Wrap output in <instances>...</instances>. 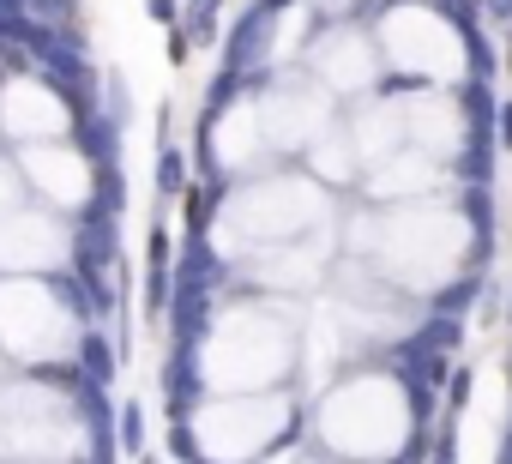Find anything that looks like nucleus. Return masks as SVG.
<instances>
[{"label": "nucleus", "mask_w": 512, "mask_h": 464, "mask_svg": "<svg viewBox=\"0 0 512 464\" xmlns=\"http://www.w3.org/2000/svg\"><path fill=\"white\" fill-rule=\"evenodd\" d=\"M476 302H482V272H464L452 290H440V296H434V314H458V320H464Z\"/></svg>", "instance_id": "1"}, {"label": "nucleus", "mask_w": 512, "mask_h": 464, "mask_svg": "<svg viewBox=\"0 0 512 464\" xmlns=\"http://www.w3.org/2000/svg\"><path fill=\"white\" fill-rule=\"evenodd\" d=\"M157 193H163V199L187 193V157H181L175 145H157Z\"/></svg>", "instance_id": "2"}, {"label": "nucleus", "mask_w": 512, "mask_h": 464, "mask_svg": "<svg viewBox=\"0 0 512 464\" xmlns=\"http://www.w3.org/2000/svg\"><path fill=\"white\" fill-rule=\"evenodd\" d=\"M494 145L512 151V103H500V115H494Z\"/></svg>", "instance_id": "5"}, {"label": "nucleus", "mask_w": 512, "mask_h": 464, "mask_svg": "<svg viewBox=\"0 0 512 464\" xmlns=\"http://www.w3.org/2000/svg\"><path fill=\"white\" fill-rule=\"evenodd\" d=\"M482 19H494V25L512 31V0H482Z\"/></svg>", "instance_id": "6"}, {"label": "nucleus", "mask_w": 512, "mask_h": 464, "mask_svg": "<svg viewBox=\"0 0 512 464\" xmlns=\"http://www.w3.org/2000/svg\"><path fill=\"white\" fill-rule=\"evenodd\" d=\"M284 7H296V0H260V13H284Z\"/></svg>", "instance_id": "9"}, {"label": "nucleus", "mask_w": 512, "mask_h": 464, "mask_svg": "<svg viewBox=\"0 0 512 464\" xmlns=\"http://www.w3.org/2000/svg\"><path fill=\"white\" fill-rule=\"evenodd\" d=\"M169 61H175V67L187 61V31H169Z\"/></svg>", "instance_id": "7"}, {"label": "nucleus", "mask_w": 512, "mask_h": 464, "mask_svg": "<svg viewBox=\"0 0 512 464\" xmlns=\"http://www.w3.org/2000/svg\"><path fill=\"white\" fill-rule=\"evenodd\" d=\"M470 392H476V374L470 368H452V380H446V416H464Z\"/></svg>", "instance_id": "3"}, {"label": "nucleus", "mask_w": 512, "mask_h": 464, "mask_svg": "<svg viewBox=\"0 0 512 464\" xmlns=\"http://www.w3.org/2000/svg\"><path fill=\"white\" fill-rule=\"evenodd\" d=\"M121 446H127V452H139V446H145V410H139V404H127V410H121Z\"/></svg>", "instance_id": "4"}, {"label": "nucleus", "mask_w": 512, "mask_h": 464, "mask_svg": "<svg viewBox=\"0 0 512 464\" xmlns=\"http://www.w3.org/2000/svg\"><path fill=\"white\" fill-rule=\"evenodd\" d=\"M506 73H512V37H506Z\"/></svg>", "instance_id": "10"}, {"label": "nucleus", "mask_w": 512, "mask_h": 464, "mask_svg": "<svg viewBox=\"0 0 512 464\" xmlns=\"http://www.w3.org/2000/svg\"><path fill=\"white\" fill-rule=\"evenodd\" d=\"M151 19H163V25H175V0H151Z\"/></svg>", "instance_id": "8"}]
</instances>
